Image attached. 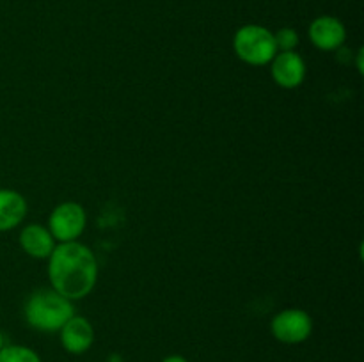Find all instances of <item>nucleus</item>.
I'll use <instances>...</instances> for the list:
<instances>
[{
    "mask_svg": "<svg viewBox=\"0 0 364 362\" xmlns=\"http://www.w3.org/2000/svg\"><path fill=\"white\" fill-rule=\"evenodd\" d=\"M270 332L279 343L301 344L313 334V319L302 309H284L270 322Z\"/></svg>",
    "mask_w": 364,
    "mask_h": 362,
    "instance_id": "obj_4",
    "label": "nucleus"
},
{
    "mask_svg": "<svg viewBox=\"0 0 364 362\" xmlns=\"http://www.w3.org/2000/svg\"><path fill=\"white\" fill-rule=\"evenodd\" d=\"M162 362H188V358H185L183 355H167Z\"/></svg>",
    "mask_w": 364,
    "mask_h": 362,
    "instance_id": "obj_13",
    "label": "nucleus"
},
{
    "mask_svg": "<svg viewBox=\"0 0 364 362\" xmlns=\"http://www.w3.org/2000/svg\"><path fill=\"white\" fill-rule=\"evenodd\" d=\"M20 245L31 258L46 259L55 248V240L48 227L31 224V226L23 227V231L20 233Z\"/></svg>",
    "mask_w": 364,
    "mask_h": 362,
    "instance_id": "obj_9",
    "label": "nucleus"
},
{
    "mask_svg": "<svg viewBox=\"0 0 364 362\" xmlns=\"http://www.w3.org/2000/svg\"><path fill=\"white\" fill-rule=\"evenodd\" d=\"M4 346H6V344H4V334H2V330H0V350H2Z\"/></svg>",
    "mask_w": 364,
    "mask_h": 362,
    "instance_id": "obj_14",
    "label": "nucleus"
},
{
    "mask_svg": "<svg viewBox=\"0 0 364 362\" xmlns=\"http://www.w3.org/2000/svg\"><path fill=\"white\" fill-rule=\"evenodd\" d=\"M60 344L71 355H82L95 344V327L85 316L73 314L59 330Z\"/></svg>",
    "mask_w": 364,
    "mask_h": 362,
    "instance_id": "obj_6",
    "label": "nucleus"
},
{
    "mask_svg": "<svg viewBox=\"0 0 364 362\" xmlns=\"http://www.w3.org/2000/svg\"><path fill=\"white\" fill-rule=\"evenodd\" d=\"M85 209L78 202H63L52 212L48 219V229L53 240L66 243V241H77V238L84 233Z\"/></svg>",
    "mask_w": 364,
    "mask_h": 362,
    "instance_id": "obj_5",
    "label": "nucleus"
},
{
    "mask_svg": "<svg viewBox=\"0 0 364 362\" xmlns=\"http://www.w3.org/2000/svg\"><path fill=\"white\" fill-rule=\"evenodd\" d=\"M274 39H276L277 52H291V50L297 48L299 45V34L297 31L290 27H283L274 34Z\"/></svg>",
    "mask_w": 364,
    "mask_h": 362,
    "instance_id": "obj_12",
    "label": "nucleus"
},
{
    "mask_svg": "<svg viewBox=\"0 0 364 362\" xmlns=\"http://www.w3.org/2000/svg\"><path fill=\"white\" fill-rule=\"evenodd\" d=\"M0 362H43L41 357L32 348L23 344H6L0 350Z\"/></svg>",
    "mask_w": 364,
    "mask_h": 362,
    "instance_id": "obj_11",
    "label": "nucleus"
},
{
    "mask_svg": "<svg viewBox=\"0 0 364 362\" xmlns=\"http://www.w3.org/2000/svg\"><path fill=\"white\" fill-rule=\"evenodd\" d=\"M27 215V201L16 190L0 188V233L20 226Z\"/></svg>",
    "mask_w": 364,
    "mask_h": 362,
    "instance_id": "obj_10",
    "label": "nucleus"
},
{
    "mask_svg": "<svg viewBox=\"0 0 364 362\" xmlns=\"http://www.w3.org/2000/svg\"><path fill=\"white\" fill-rule=\"evenodd\" d=\"M309 39L318 50L333 52L343 45L347 39V31L338 18L318 16L309 25Z\"/></svg>",
    "mask_w": 364,
    "mask_h": 362,
    "instance_id": "obj_8",
    "label": "nucleus"
},
{
    "mask_svg": "<svg viewBox=\"0 0 364 362\" xmlns=\"http://www.w3.org/2000/svg\"><path fill=\"white\" fill-rule=\"evenodd\" d=\"M235 53L251 66H265L272 62L277 53L274 32L262 25H244L233 38Z\"/></svg>",
    "mask_w": 364,
    "mask_h": 362,
    "instance_id": "obj_3",
    "label": "nucleus"
},
{
    "mask_svg": "<svg viewBox=\"0 0 364 362\" xmlns=\"http://www.w3.org/2000/svg\"><path fill=\"white\" fill-rule=\"evenodd\" d=\"M270 64H272L270 73H272L274 82H276L279 87L295 89L304 82V59H302L295 50H291V52H277Z\"/></svg>",
    "mask_w": 364,
    "mask_h": 362,
    "instance_id": "obj_7",
    "label": "nucleus"
},
{
    "mask_svg": "<svg viewBox=\"0 0 364 362\" xmlns=\"http://www.w3.org/2000/svg\"><path fill=\"white\" fill-rule=\"evenodd\" d=\"M73 314L75 309L71 300L52 287L32 293L25 304V319L39 332H59Z\"/></svg>",
    "mask_w": 364,
    "mask_h": 362,
    "instance_id": "obj_2",
    "label": "nucleus"
},
{
    "mask_svg": "<svg viewBox=\"0 0 364 362\" xmlns=\"http://www.w3.org/2000/svg\"><path fill=\"white\" fill-rule=\"evenodd\" d=\"M48 277L52 290L78 300L87 297L98 279V263L91 248L78 241L57 245L48 258Z\"/></svg>",
    "mask_w": 364,
    "mask_h": 362,
    "instance_id": "obj_1",
    "label": "nucleus"
}]
</instances>
